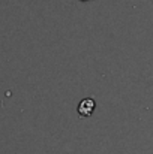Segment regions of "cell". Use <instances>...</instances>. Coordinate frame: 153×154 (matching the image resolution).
Returning <instances> with one entry per match:
<instances>
[{
  "mask_svg": "<svg viewBox=\"0 0 153 154\" xmlns=\"http://www.w3.org/2000/svg\"><path fill=\"white\" fill-rule=\"evenodd\" d=\"M80 2H87V0H80Z\"/></svg>",
  "mask_w": 153,
  "mask_h": 154,
  "instance_id": "7a4b0ae2",
  "label": "cell"
},
{
  "mask_svg": "<svg viewBox=\"0 0 153 154\" xmlns=\"http://www.w3.org/2000/svg\"><path fill=\"white\" fill-rule=\"evenodd\" d=\"M95 106H96L95 100L87 97V99L80 102V105H78V114L81 117H90L93 114V111H95Z\"/></svg>",
  "mask_w": 153,
  "mask_h": 154,
  "instance_id": "6da1fadb",
  "label": "cell"
}]
</instances>
